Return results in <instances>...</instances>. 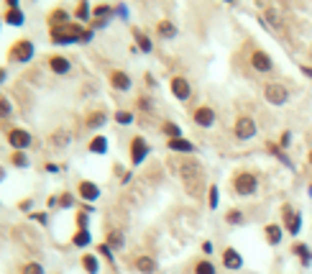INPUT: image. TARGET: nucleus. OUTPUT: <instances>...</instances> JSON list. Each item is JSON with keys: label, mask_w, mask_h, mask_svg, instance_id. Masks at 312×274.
I'll return each instance as SVG.
<instances>
[{"label": "nucleus", "mask_w": 312, "mask_h": 274, "mask_svg": "<svg viewBox=\"0 0 312 274\" xmlns=\"http://www.w3.org/2000/svg\"><path fill=\"white\" fill-rule=\"evenodd\" d=\"M92 36H95V31H84L77 24H66V26L52 29V44H56V47H66V44H87V41H92Z\"/></svg>", "instance_id": "obj_1"}, {"label": "nucleus", "mask_w": 312, "mask_h": 274, "mask_svg": "<svg viewBox=\"0 0 312 274\" xmlns=\"http://www.w3.org/2000/svg\"><path fill=\"white\" fill-rule=\"evenodd\" d=\"M230 185H233V192H236L238 197H251V195L258 192V177H256L254 172L243 169V172H236V174H233Z\"/></svg>", "instance_id": "obj_2"}, {"label": "nucleus", "mask_w": 312, "mask_h": 274, "mask_svg": "<svg viewBox=\"0 0 312 274\" xmlns=\"http://www.w3.org/2000/svg\"><path fill=\"white\" fill-rule=\"evenodd\" d=\"M182 179H184V187L190 195H200V187H202V167L192 159L182 164Z\"/></svg>", "instance_id": "obj_3"}, {"label": "nucleus", "mask_w": 312, "mask_h": 274, "mask_svg": "<svg viewBox=\"0 0 312 274\" xmlns=\"http://www.w3.org/2000/svg\"><path fill=\"white\" fill-rule=\"evenodd\" d=\"M34 57H36V47L28 39L13 41V47L8 49V62H13V64H28Z\"/></svg>", "instance_id": "obj_4"}, {"label": "nucleus", "mask_w": 312, "mask_h": 274, "mask_svg": "<svg viewBox=\"0 0 312 274\" xmlns=\"http://www.w3.org/2000/svg\"><path fill=\"white\" fill-rule=\"evenodd\" d=\"M148 154H151L148 141L144 139V136H133L130 139V167H141Z\"/></svg>", "instance_id": "obj_5"}, {"label": "nucleus", "mask_w": 312, "mask_h": 274, "mask_svg": "<svg viewBox=\"0 0 312 274\" xmlns=\"http://www.w3.org/2000/svg\"><path fill=\"white\" fill-rule=\"evenodd\" d=\"M8 144H10L13 151H26V149L34 144V136H31V131L16 126V128L8 131Z\"/></svg>", "instance_id": "obj_6"}, {"label": "nucleus", "mask_w": 312, "mask_h": 274, "mask_svg": "<svg viewBox=\"0 0 312 274\" xmlns=\"http://www.w3.org/2000/svg\"><path fill=\"white\" fill-rule=\"evenodd\" d=\"M256 121L251 116H240L236 118V126H233V133H236V139L238 141H251L254 136H256Z\"/></svg>", "instance_id": "obj_7"}, {"label": "nucleus", "mask_w": 312, "mask_h": 274, "mask_svg": "<svg viewBox=\"0 0 312 274\" xmlns=\"http://www.w3.org/2000/svg\"><path fill=\"white\" fill-rule=\"evenodd\" d=\"M264 98H266V103H272V105H284L289 100V90L284 85H279V82H269L264 87Z\"/></svg>", "instance_id": "obj_8"}, {"label": "nucleus", "mask_w": 312, "mask_h": 274, "mask_svg": "<svg viewBox=\"0 0 312 274\" xmlns=\"http://www.w3.org/2000/svg\"><path fill=\"white\" fill-rule=\"evenodd\" d=\"M192 121H194V126H200V128H212V126H215V110H212L210 105H200V108H194V113H192Z\"/></svg>", "instance_id": "obj_9"}, {"label": "nucleus", "mask_w": 312, "mask_h": 274, "mask_svg": "<svg viewBox=\"0 0 312 274\" xmlns=\"http://www.w3.org/2000/svg\"><path fill=\"white\" fill-rule=\"evenodd\" d=\"M77 195H80V200H84V202H95V200H100V187L95 185L92 179H80V185H77Z\"/></svg>", "instance_id": "obj_10"}, {"label": "nucleus", "mask_w": 312, "mask_h": 274, "mask_svg": "<svg viewBox=\"0 0 312 274\" xmlns=\"http://www.w3.org/2000/svg\"><path fill=\"white\" fill-rule=\"evenodd\" d=\"M282 215H284V228H286V233H289V236H297V233L302 231V215L294 213L292 208H289V205H284Z\"/></svg>", "instance_id": "obj_11"}, {"label": "nucleus", "mask_w": 312, "mask_h": 274, "mask_svg": "<svg viewBox=\"0 0 312 274\" xmlns=\"http://www.w3.org/2000/svg\"><path fill=\"white\" fill-rule=\"evenodd\" d=\"M169 87H172V95L176 100H182V103L190 100V95H192V85L187 82V77H172Z\"/></svg>", "instance_id": "obj_12"}, {"label": "nucleus", "mask_w": 312, "mask_h": 274, "mask_svg": "<svg viewBox=\"0 0 312 274\" xmlns=\"http://www.w3.org/2000/svg\"><path fill=\"white\" fill-rule=\"evenodd\" d=\"M108 80H110V87H113V90H118V93H128V90L133 87V80H130V75H128V72H123V70H113Z\"/></svg>", "instance_id": "obj_13"}, {"label": "nucleus", "mask_w": 312, "mask_h": 274, "mask_svg": "<svg viewBox=\"0 0 312 274\" xmlns=\"http://www.w3.org/2000/svg\"><path fill=\"white\" fill-rule=\"evenodd\" d=\"M251 67H254L256 72H272V70H274V62H272V57L266 54V52L256 49V52L251 54Z\"/></svg>", "instance_id": "obj_14"}, {"label": "nucleus", "mask_w": 312, "mask_h": 274, "mask_svg": "<svg viewBox=\"0 0 312 274\" xmlns=\"http://www.w3.org/2000/svg\"><path fill=\"white\" fill-rule=\"evenodd\" d=\"M222 266L230 269V271H238V269L243 266V256H240V251H238V248H233V246H228L226 251H222Z\"/></svg>", "instance_id": "obj_15"}, {"label": "nucleus", "mask_w": 312, "mask_h": 274, "mask_svg": "<svg viewBox=\"0 0 312 274\" xmlns=\"http://www.w3.org/2000/svg\"><path fill=\"white\" fill-rule=\"evenodd\" d=\"M49 70H52L54 75L64 77V75H70V70H72V62L66 59V57H62V54H52V57H49Z\"/></svg>", "instance_id": "obj_16"}, {"label": "nucleus", "mask_w": 312, "mask_h": 274, "mask_svg": "<svg viewBox=\"0 0 312 274\" xmlns=\"http://www.w3.org/2000/svg\"><path fill=\"white\" fill-rule=\"evenodd\" d=\"M133 266H136V271H141V274H154L156 269H159L156 259H154V256H148V254H141V256H136Z\"/></svg>", "instance_id": "obj_17"}, {"label": "nucleus", "mask_w": 312, "mask_h": 274, "mask_svg": "<svg viewBox=\"0 0 312 274\" xmlns=\"http://www.w3.org/2000/svg\"><path fill=\"white\" fill-rule=\"evenodd\" d=\"M166 149H169V151H176V154H194V151H197L194 144L187 141L184 136H182V139H169V141H166Z\"/></svg>", "instance_id": "obj_18"}, {"label": "nucleus", "mask_w": 312, "mask_h": 274, "mask_svg": "<svg viewBox=\"0 0 312 274\" xmlns=\"http://www.w3.org/2000/svg\"><path fill=\"white\" fill-rule=\"evenodd\" d=\"M282 236H284V228L276 225V223H269V225L264 228V238H266V243H269V246H279Z\"/></svg>", "instance_id": "obj_19"}, {"label": "nucleus", "mask_w": 312, "mask_h": 274, "mask_svg": "<svg viewBox=\"0 0 312 274\" xmlns=\"http://www.w3.org/2000/svg\"><path fill=\"white\" fill-rule=\"evenodd\" d=\"M3 21H6V24L8 26H24L26 24V13L24 11H20V8H8L6 13H3Z\"/></svg>", "instance_id": "obj_20"}, {"label": "nucleus", "mask_w": 312, "mask_h": 274, "mask_svg": "<svg viewBox=\"0 0 312 274\" xmlns=\"http://www.w3.org/2000/svg\"><path fill=\"white\" fill-rule=\"evenodd\" d=\"M108 123V116H105V110H92L90 116L84 118V126L90 128V131H98V128H102Z\"/></svg>", "instance_id": "obj_21"}, {"label": "nucleus", "mask_w": 312, "mask_h": 274, "mask_svg": "<svg viewBox=\"0 0 312 274\" xmlns=\"http://www.w3.org/2000/svg\"><path fill=\"white\" fill-rule=\"evenodd\" d=\"M87 151H90V154H98V156L108 154V139H105L102 133L92 136V139H90V144H87Z\"/></svg>", "instance_id": "obj_22"}, {"label": "nucleus", "mask_w": 312, "mask_h": 274, "mask_svg": "<svg viewBox=\"0 0 312 274\" xmlns=\"http://www.w3.org/2000/svg\"><path fill=\"white\" fill-rule=\"evenodd\" d=\"M92 243V233H90V228H77L74 236H72V246L77 248H87Z\"/></svg>", "instance_id": "obj_23"}, {"label": "nucleus", "mask_w": 312, "mask_h": 274, "mask_svg": "<svg viewBox=\"0 0 312 274\" xmlns=\"http://www.w3.org/2000/svg\"><path fill=\"white\" fill-rule=\"evenodd\" d=\"M80 264H82L84 274H100V259L95 254H82Z\"/></svg>", "instance_id": "obj_24"}, {"label": "nucleus", "mask_w": 312, "mask_h": 274, "mask_svg": "<svg viewBox=\"0 0 312 274\" xmlns=\"http://www.w3.org/2000/svg\"><path fill=\"white\" fill-rule=\"evenodd\" d=\"M105 243L113 248V251H120L123 246H126V236H123V231H118V228H113V231H108V238H105Z\"/></svg>", "instance_id": "obj_25"}, {"label": "nucleus", "mask_w": 312, "mask_h": 274, "mask_svg": "<svg viewBox=\"0 0 312 274\" xmlns=\"http://www.w3.org/2000/svg\"><path fill=\"white\" fill-rule=\"evenodd\" d=\"M66 24H70V13H66L64 8L52 11V16H49V26L52 29H59V26H66Z\"/></svg>", "instance_id": "obj_26"}, {"label": "nucleus", "mask_w": 312, "mask_h": 274, "mask_svg": "<svg viewBox=\"0 0 312 274\" xmlns=\"http://www.w3.org/2000/svg\"><path fill=\"white\" fill-rule=\"evenodd\" d=\"M113 13H116V11L110 8V6H98V8L92 11V16L98 18V21H95V26H105V24H108V18L113 16Z\"/></svg>", "instance_id": "obj_27"}, {"label": "nucleus", "mask_w": 312, "mask_h": 274, "mask_svg": "<svg viewBox=\"0 0 312 274\" xmlns=\"http://www.w3.org/2000/svg\"><path fill=\"white\" fill-rule=\"evenodd\" d=\"M156 34H159L162 39H174V36H176V26L172 24V21H159V26H156Z\"/></svg>", "instance_id": "obj_28"}, {"label": "nucleus", "mask_w": 312, "mask_h": 274, "mask_svg": "<svg viewBox=\"0 0 312 274\" xmlns=\"http://www.w3.org/2000/svg\"><path fill=\"white\" fill-rule=\"evenodd\" d=\"M133 36H136V44H138V49H141L144 54H151V52H154V44H151V39H148L144 31L136 29V31H133Z\"/></svg>", "instance_id": "obj_29"}, {"label": "nucleus", "mask_w": 312, "mask_h": 274, "mask_svg": "<svg viewBox=\"0 0 312 274\" xmlns=\"http://www.w3.org/2000/svg\"><path fill=\"white\" fill-rule=\"evenodd\" d=\"M10 164H13L16 169H28L31 159L26 156V151H13V154H10Z\"/></svg>", "instance_id": "obj_30"}, {"label": "nucleus", "mask_w": 312, "mask_h": 274, "mask_svg": "<svg viewBox=\"0 0 312 274\" xmlns=\"http://www.w3.org/2000/svg\"><path fill=\"white\" fill-rule=\"evenodd\" d=\"M194 274H218V269H215V264L210 259H200L194 264Z\"/></svg>", "instance_id": "obj_31"}, {"label": "nucleus", "mask_w": 312, "mask_h": 274, "mask_svg": "<svg viewBox=\"0 0 312 274\" xmlns=\"http://www.w3.org/2000/svg\"><path fill=\"white\" fill-rule=\"evenodd\" d=\"M74 16H77L80 21H90V18H92L90 3H87V0H80V3H77V11H74Z\"/></svg>", "instance_id": "obj_32"}, {"label": "nucleus", "mask_w": 312, "mask_h": 274, "mask_svg": "<svg viewBox=\"0 0 312 274\" xmlns=\"http://www.w3.org/2000/svg\"><path fill=\"white\" fill-rule=\"evenodd\" d=\"M162 131H164V136H169V139H182V128L176 123H172V121H166L162 126Z\"/></svg>", "instance_id": "obj_33"}, {"label": "nucleus", "mask_w": 312, "mask_h": 274, "mask_svg": "<svg viewBox=\"0 0 312 274\" xmlns=\"http://www.w3.org/2000/svg\"><path fill=\"white\" fill-rule=\"evenodd\" d=\"M20 274H46V269H44V264H38V261H26L24 266H20Z\"/></svg>", "instance_id": "obj_34"}, {"label": "nucleus", "mask_w": 312, "mask_h": 274, "mask_svg": "<svg viewBox=\"0 0 312 274\" xmlns=\"http://www.w3.org/2000/svg\"><path fill=\"white\" fill-rule=\"evenodd\" d=\"M218 202H220V190H218V185H210V187H208V208L215 210Z\"/></svg>", "instance_id": "obj_35"}, {"label": "nucleus", "mask_w": 312, "mask_h": 274, "mask_svg": "<svg viewBox=\"0 0 312 274\" xmlns=\"http://www.w3.org/2000/svg\"><path fill=\"white\" fill-rule=\"evenodd\" d=\"M292 251H294V254H297L300 259H302V264H304V266L312 261V254H310V248H307L304 243H294V248H292Z\"/></svg>", "instance_id": "obj_36"}, {"label": "nucleus", "mask_w": 312, "mask_h": 274, "mask_svg": "<svg viewBox=\"0 0 312 274\" xmlns=\"http://www.w3.org/2000/svg\"><path fill=\"white\" fill-rule=\"evenodd\" d=\"M226 223H228V225H240V223H243V210L230 208V210L226 213Z\"/></svg>", "instance_id": "obj_37"}, {"label": "nucleus", "mask_w": 312, "mask_h": 274, "mask_svg": "<svg viewBox=\"0 0 312 274\" xmlns=\"http://www.w3.org/2000/svg\"><path fill=\"white\" fill-rule=\"evenodd\" d=\"M74 205H77V200H74L72 192H62L59 195V208L62 210H70V208H74Z\"/></svg>", "instance_id": "obj_38"}, {"label": "nucleus", "mask_w": 312, "mask_h": 274, "mask_svg": "<svg viewBox=\"0 0 312 274\" xmlns=\"http://www.w3.org/2000/svg\"><path fill=\"white\" fill-rule=\"evenodd\" d=\"M116 123L130 126V123H133V113H130V110H118V113H116Z\"/></svg>", "instance_id": "obj_39"}, {"label": "nucleus", "mask_w": 312, "mask_h": 274, "mask_svg": "<svg viewBox=\"0 0 312 274\" xmlns=\"http://www.w3.org/2000/svg\"><path fill=\"white\" fill-rule=\"evenodd\" d=\"M52 144L54 146H66V144H70V133H66V131H56L52 136Z\"/></svg>", "instance_id": "obj_40"}, {"label": "nucleus", "mask_w": 312, "mask_h": 274, "mask_svg": "<svg viewBox=\"0 0 312 274\" xmlns=\"http://www.w3.org/2000/svg\"><path fill=\"white\" fill-rule=\"evenodd\" d=\"M13 113V105H10V100L8 98H0V118H8Z\"/></svg>", "instance_id": "obj_41"}, {"label": "nucleus", "mask_w": 312, "mask_h": 274, "mask_svg": "<svg viewBox=\"0 0 312 274\" xmlns=\"http://www.w3.org/2000/svg\"><path fill=\"white\" fill-rule=\"evenodd\" d=\"M74 223H77V228H87V225H90V213H87V210H80L77 218H74Z\"/></svg>", "instance_id": "obj_42"}, {"label": "nucleus", "mask_w": 312, "mask_h": 274, "mask_svg": "<svg viewBox=\"0 0 312 274\" xmlns=\"http://www.w3.org/2000/svg\"><path fill=\"white\" fill-rule=\"evenodd\" d=\"M98 254H100V256H105L108 261H113V248H110L108 243H100V246H98Z\"/></svg>", "instance_id": "obj_43"}, {"label": "nucleus", "mask_w": 312, "mask_h": 274, "mask_svg": "<svg viewBox=\"0 0 312 274\" xmlns=\"http://www.w3.org/2000/svg\"><path fill=\"white\" fill-rule=\"evenodd\" d=\"M28 218L36 220V223H41V225H46V223H49V213H44V210H41V213H31Z\"/></svg>", "instance_id": "obj_44"}, {"label": "nucleus", "mask_w": 312, "mask_h": 274, "mask_svg": "<svg viewBox=\"0 0 312 274\" xmlns=\"http://www.w3.org/2000/svg\"><path fill=\"white\" fill-rule=\"evenodd\" d=\"M31 208H34V200H31V197H26V200L18 202V210H24V213H28V215H31Z\"/></svg>", "instance_id": "obj_45"}, {"label": "nucleus", "mask_w": 312, "mask_h": 274, "mask_svg": "<svg viewBox=\"0 0 312 274\" xmlns=\"http://www.w3.org/2000/svg\"><path fill=\"white\" fill-rule=\"evenodd\" d=\"M266 18H269V24H272V26H276V29L282 26V21H279V16H276L274 11H266Z\"/></svg>", "instance_id": "obj_46"}, {"label": "nucleus", "mask_w": 312, "mask_h": 274, "mask_svg": "<svg viewBox=\"0 0 312 274\" xmlns=\"http://www.w3.org/2000/svg\"><path fill=\"white\" fill-rule=\"evenodd\" d=\"M289 144H292V133L284 131V133H282V139H279V146H284V149H286Z\"/></svg>", "instance_id": "obj_47"}, {"label": "nucleus", "mask_w": 312, "mask_h": 274, "mask_svg": "<svg viewBox=\"0 0 312 274\" xmlns=\"http://www.w3.org/2000/svg\"><path fill=\"white\" fill-rule=\"evenodd\" d=\"M138 108L148 113V110H151V100H148V98H138Z\"/></svg>", "instance_id": "obj_48"}, {"label": "nucleus", "mask_w": 312, "mask_h": 274, "mask_svg": "<svg viewBox=\"0 0 312 274\" xmlns=\"http://www.w3.org/2000/svg\"><path fill=\"white\" fill-rule=\"evenodd\" d=\"M8 8H20V0H6Z\"/></svg>", "instance_id": "obj_49"}, {"label": "nucleus", "mask_w": 312, "mask_h": 274, "mask_svg": "<svg viewBox=\"0 0 312 274\" xmlns=\"http://www.w3.org/2000/svg\"><path fill=\"white\" fill-rule=\"evenodd\" d=\"M6 77H8V70H6V67H0V85L6 82Z\"/></svg>", "instance_id": "obj_50"}, {"label": "nucleus", "mask_w": 312, "mask_h": 274, "mask_svg": "<svg viewBox=\"0 0 312 274\" xmlns=\"http://www.w3.org/2000/svg\"><path fill=\"white\" fill-rule=\"evenodd\" d=\"M202 251H205V254H212V243L205 241V243H202Z\"/></svg>", "instance_id": "obj_51"}, {"label": "nucleus", "mask_w": 312, "mask_h": 274, "mask_svg": "<svg viewBox=\"0 0 312 274\" xmlns=\"http://www.w3.org/2000/svg\"><path fill=\"white\" fill-rule=\"evenodd\" d=\"M46 172H52V174H54V172H59V167H56V164H46Z\"/></svg>", "instance_id": "obj_52"}, {"label": "nucleus", "mask_w": 312, "mask_h": 274, "mask_svg": "<svg viewBox=\"0 0 312 274\" xmlns=\"http://www.w3.org/2000/svg\"><path fill=\"white\" fill-rule=\"evenodd\" d=\"M3 179H6V167L0 164V182H3Z\"/></svg>", "instance_id": "obj_53"}, {"label": "nucleus", "mask_w": 312, "mask_h": 274, "mask_svg": "<svg viewBox=\"0 0 312 274\" xmlns=\"http://www.w3.org/2000/svg\"><path fill=\"white\" fill-rule=\"evenodd\" d=\"M302 72H304L307 77H312V70H310V67H302Z\"/></svg>", "instance_id": "obj_54"}, {"label": "nucleus", "mask_w": 312, "mask_h": 274, "mask_svg": "<svg viewBox=\"0 0 312 274\" xmlns=\"http://www.w3.org/2000/svg\"><path fill=\"white\" fill-rule=\"evenodd\" d=\"M222 3H236V0H222Z\"/></svg>", "instance_id": "obj_55"}, {"label": "nucleus", "mask_w": 312, "mask_h": 274, "mask_svg": "<svg viewBox=\"0 0 312 274\" xmlns=\"http://www.w3.org/2000/svg\"><path fill=\"white\" fill-rule=\"evenodd\" d=\"M307 159H310V164H312V151H310V156H307Z\"/></svg>", "instance_id": "obj_56"}, {"label": "nucleus", "mask_w": 312, "mask_h": 274, "mask_svg": "<svg viewBox=\"0 0 312 274\" xmlns=\"http://www.w3.org/2000/svg\"><path fill=\"white\" fill-rule=\"evenodd\" d=\"M310 197H312V185H310Z\"/></svg>", "instance_id": "obj_57"}, {"label": "nucleus", "mask_w": 312, "mask_h": 274, "mask_svg": "<svg viewBox=\"0 0 312 274\" xmlns=\"http://www.w3.org/2000/svg\"><path fill=\"white\" fill-rule=\"evenodd\" d=\"M0 98H3V95H0Z\"/></svg>", "instance_id": "obj_58"}]
</instances>
